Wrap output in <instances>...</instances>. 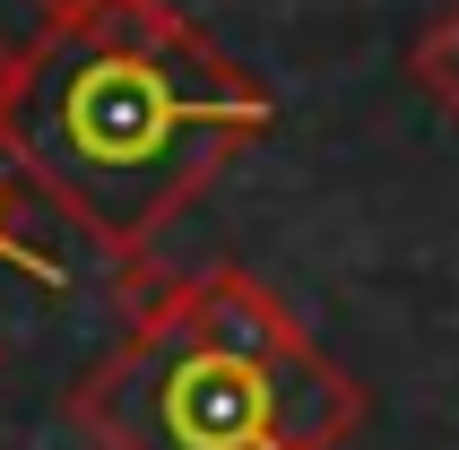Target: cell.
<instances>
[{"instance_id":"cell-1","label":"cell","mask_w":459,"mask_h":450,"mask_svg":"<svg viewBox=\"0 0 459 450\" xmlns=\"http://www.w3.org/2000/svg\"><path fill=\"white\" fill-rule=\"evenodd\" d=\"M35 44L44 61L0 156H18L113 269L156 251V234L278 122L260 70L174 0H113L70 35L35 26Z\"/></svg>"},{"instance_id":"cell-2","label":"cell","mask_w":459,"mask_h":450,"mask_svg":"<svg viewBox=\"0 0 459 450\" xmlns=\"http://www.w3.org/2000/svg\"><path fill=\"white\" fill-rule=\"evenodd\" d=\"M122 347L70 390V416L104 450H338L364 425V390L330 355L226 347L174 312V269L139 251L113 269Z\"/></svg>"},{"instance_id":"cell-3","label":"cell","mask_w":459,"mask_h":450,"mask_svg":"<svg viewBox=\"0 0 459 450\" xmlns=\"http://www.w3.org/2000/svg\"><path fill=\"white\" fill-rule=\"evenodd\" d=\"M408 78L459 122V0H451V9H434V26L408 44Z\"/></svg>"},{"instance_id":"cell-4","label":"cell","mask_w":459,"mask_h":450,"mask_svg":"<svg viewBox=\"0 0 459 450\" xmlns=\"http://www.w3.org/2000/svg\"><path fill=\"white\" fill-rule=\"evenodd\" d=\"M35 61H44V44H35V35H0V148L18 139V113H26V87H35Z\"/></svg>"},{"instance_id":"cell-5","label":"cell","mask_w":459,"mask_h":450,"mask_svg":"<svg viewBox=\"0 0 459 450\" xmlns=\"http://www.w3.org/2000/svg\"><path fill=\"white\" fill-rule=\"evenodd\" d=\"M0 260H26V174L0 156Z\"/></svg>"},{"instance_id":"cell-6","label":"cell","mask_w":459,"mask_h":450,"mask_svg":"<svg viewBox=\"0 0 459 450\" xmlns=\"http://www.w3.org/2000/svg\"><path fill=\"white\" fill-rule=\"evenodd\" d=\"M26 9H35V26H44V35H70V26H87L96 9H113V0H26Z\"/></svg>"}]
</instances>
